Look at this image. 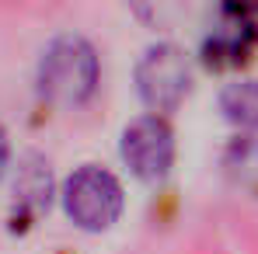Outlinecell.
Here are the masks:
<instances>
[{
    "label": "cell",
    "instance_id": "6da1fadb",
    "mask_svg": "<svg viewBox=\"0 0 258 254\" xmlns=\"http://www.w3.org/2000/svg\"><path fill=\"white\" fill-rule=\"evenodd\" d=\"M39 84L49 101L74 108L84 105L98 87V52L81 35L52 39L39 63Z\"/></svg>",
    "mask_w": 258,
    "mask_h": 254
},
{
    "label": "cell",
    "instance_id": "7a4b0ae2",
    "mask_svg": "<svg viewBox=\"0 0 258 254\" xmlns=\"http://www.w3.org/2000/svg\"><path fill=\"white\" fill-rule=\"evenodd\" d=\"M63 206L67 216L84 226V230H108L119 212H122V185L115 181V174L105 167H87L74 171L63 185Z\"/></svg>",
    "mask_w": 258,
    "mask_h": 254
},
{
    "label": "cell",
    "instance_id": "3957f363",
    "mask_svg": "<svg viewBox=\"0 0 258 254\" xmlns=\"http://www.w3.org/2000/svg\"><path fill=\"white\" fill-rule=\"evenodd\" d=\"M192 84V70L185 52L171 42L150 45L140 63H136V91L143 98V105L157 115V112H174Z\"/></svg>",
    "mask_w": 258,
    "mask_h": 254
},
{
    "label": "cell",
    "instance_id": "277c9868",
    "mask_svg": "<svg viewBox=\"0 0 258 254\" xmlns=\"http://www.w3.org/2000/svg\"><path fill=\"white\" fill-rule=\"evenodd\" d=\"M122 160L143 181H161L174 164V132L161 115H143L122 132Z\"/></svg>",
    "mask_w": 258,
    "mask_h": 254
},
{
    "label": "cell",
    "instance_id": "5b68a950",
    "mask_svg": "<svg viewBox=\"0 0 258 254\" xmlns=\"http://www.w3.org/2000/svg\"><path fill=\"white\" fill-rule=\"evenodd\" d=\"M220 108L230 122L237 126L258 129V80H234L223 87L220 94Z\"/></svg>",
    "mask_w": 258,
    "mask_h": 254
},
{
    "label": "cell",
    "instance_id": "8992f818",
    "mask_svg": "<svg viewBox=\"0 0 258 254\" xmlns=\"http://www.w3.org/2000/svg\"><path fill=\"white\" fill-rule=\"evenodd\" d=\"M14 188H18L21 195L35 199V202H42L45 195H49V171H45V164L39 157H28V160H25V167L18 171Z\"/></svg>",
    "mask_w": 258,
    "mask_h": 254
},
{
    "label": "cell",
    "instance_id": "52a82bcc",
    "mask_svg": "<svg viewBox=\"0 0 258 254\" xmlns=\"http://www.w3.org/2000/svg\"><path fill=\"white\" fill-rule=\"evenodd\" d=\"M7 153H11V150H7V132L0 129V174H4V167H7Z\"/></svg>",
    "mask_w": 258,
    "mask_h": 254
}]
</instances>
